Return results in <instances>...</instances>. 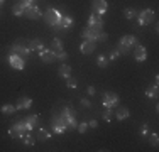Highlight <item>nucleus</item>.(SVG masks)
<instances>
[{
    "label": "nucleus",
    "instance_id": "nucleus-1",
    "mask_svg": "<svg viewBox=\"0 0 159 152\" xmlns=\"http://www.w3.org/2000/svg\"><path fill=\"white\" fill-rule=\"evenodd\" d=\"M76 127H78L76 112L73 110L71 105H64L61 112H54L51 120V128L56 135H63L66 130H76Z\"/></svg>",
    "mask_w": 159,
    "mask_h": 152
},
{
    "label": "nucleus",
    "instance_id": "nucleus-2",
    "mask_svg": "<svg viewBox=\"0 0 159 152\" xmlns=\"http://www.w3.org/2000/svg\"><path fill=\"white\" fill-rule=\"evenodd\" d=\"M63 15H64V14H63V10L56 9V7H48V10L43 14V17H44V22H46L49 27L54 29L56 25L59 24V20H61Z\"/></svg>",
    "mask_w": 159,
    "mask_h": 152
},
{
    "label": "nucleus",
    "instance_id": "nucleus-3",
    "mask_svg": "<svg viewBox=\"0 0 159 152\" xmlns=\"http://www.w3.org/2000/svg\"><path fill=\"white\" fill-rule=\"evenodd\" d=\"M139 44V41H137V37L135 36H124L122 39L119 41V46H117V51L120 52V56H125L130 52V49L134 47V46H137Z\"/></svg>",
    "mask_w": 159,
    "mask_h": 152
},
{
    "label": "nucleus",
    "instance_id": "nucleus-4",
    "mask_svg": "<svg viewBox=\"0 0 159 152\" xmlns=\"http://www.w3.org/2000/svg\"><path fill=\"white\" fill-rule=\"evenodd\" d=\"M10 52H12V54H19L20 58L25 59L32 51L29 49V46H27V42H25L24 39H17L16 42L12 44V47H10Z\"/></svg>",
    "mask_w": 159,
    "mask_h": 152
},
{
    "label": "nucleus",
    "instance_id": "nucleus-5",
    "mask_svg": "<svg viewBox=\"0 0 159 152\" xmlns=\"http://www.w3.org/2000/svg\"><path fill=\"white\" fill-rule=\"evenodd\" d=\"M27 127H25V122L24 120H19V122H16V123L12 125V127L9 128V135L12 137V139H19L20 140L22 137H24L25 134H27Z\"/></svg>",
    "mask_w": 159,
    "mask_h": 152
},
{
    "label": "nucleus",
    "instance_id": "nucleus-6",
    "mask_svg": "<svg viewBox=\"0 0 159 152\" xmlns=\"http://www.w3.org/2000/svg\"><path fill=\"white\" fill-rule=\"evenodd\" d=\"M137 22L141 25H149L151 22H154V19H156V12H154L152 9H144L141 12H137Z\"/></svg>",
    "mask_w": 159,
    "mask_h": 152
},
{
    "label": "nucleus",
    "instance_id": "nucleus-7",
    "mask_svg": "<svg viewBox=\"0 0 159 152\" xmlns=\"http://www.w3.org/2000/svg\"><path fill=\"white\" fill-rule=\"evenodd\" d=\"M7 63L10 64V68H14V69H17V71H22L25 66V59L20 58L19 54H12V52L7 56Z\"/></svg>",
    "mask_w": 159,
    "mask_h": 152
},
{
    "label": "nucleus",
    "instance_id": "nucleus-8",
    "mask_svg": "<svg viewBox=\"0 0 159 152\" xmlns=\"http://www.w3.org/2000/svg\"><path fill=\"white\" fill-rule=\"evenodd\" d=\"M100 32H102V29H93V27H88V25H86V27L81 30V39L83 41H93V42H95Z\"/></svg>",
    "mask_w": 159,
    "mask_h": 152
},
{
    "label": "nucleus",
    "instance_id": "nucleus-9",
    "mask_svg": "<svg viewBox=\"0 0 159 152\" xmlns=\"http://www.w3.org/2000/svg\"><path fill=\"white\" fill-rule=\"evenodd\" d=\"M103 106H108V108H113V106H119V96H117V93H113V91H107V93L103 95Z\"/></svg>",
    "mask_w": 159,
    "mask_h": 152
},
{
    "label": "nucleus",
    "instance_id": "nucleus-10",
    "mask_svg": "<svg viewBox=\"0 0 159 152\" xmlns=\"http://www.w3.org/2000/svg\"><path fill=\"white\" fill-rule=\"evenodd\" d=\"M73 24H75V19L71 17V15L64 14L61 17V20H59V24L54 27V30H70L71 27H73Z\"/></svg>",
    "mask_w": 159,
    "mask_h": 152
},
{
    "label": "nucleus",
    "instance_id": "nucleus-11",
    "mask_svg": "<svg viewBox=\"0 0 159 152\" xmlns=\"http://www.w3.org/2000/svg\"><path fill=\"white\" fill-rule=\"evenodd\" d=\"M108 10V3L107 0H93L92 2V12L97 15H103Z\"/></svg>",
    "mask_w": 159,
    "mask_h": 152
},
{
    "label": "nucleus",
    "instance_id": "nucleus-12",
    "mask_svg": "<svg viewBox=\"0 0 159 152\" xmlns=\"http://www.w3.org/2000/svg\"><path fill=\"white\" fill-rule=\"evenodd\" d=\"M37 54H39V59L43 61V63H46V64H51L52 61H56L54 59V51L49 49V47H43Z\"/></svg>",
    "mask_w": 159,
    "mask_h": 152
},
{
    "label": "nucleus",
    "instance_id": "nucleus-13",
    "mask_svg": "<svg viewBox=\"0 0 159 152\" xmlns=\"http://www.w3.org/2000/svg\"><path fill=\"white\" fill-rule=\"evenodd\" d=\"M103 15H97V14H92L88 17V27H93V29H103Z\"/></svg>",
    "mask_w": 159,
    "mask_h": 152
},
{
    "label": "nucleus",
    "instance_id": "nucleus-14",
    "mask_svg": "<svg viewBox=\"0 0 159 152\" xmlns=\"http://www.w3.org/2000/svg\"><path fill=\"white\" fill-rule=\"evenodd\" d=\"M43 14H44V12H41V9H39L37 5H34V3L29 7V9H25V12H24L25 17H27V19H32V20L41 19V17H43Z\"/></svg>",
    "mask_w": 159,
    "mask_h": 152
},
{
    "label": "nucleus",
    "instance_id": "nucleus-15",
    "mask_svg": "<svg viewBox=\"0 0 159 152\" xmlns=\"http://www.w3.org/2000/svg\"><path fill=\"white\" fill-rule=\"evenodd\" d=\"M146 58H147V49L141 44L134 46V59L137 61V63H144Z\"/></svg>",
    "mask_w": 159,
    "mask_h": 152
},
{
    "label": "nucleus",
    "instance_id": "nucleus-16",
    "mask_svg": "<svg viewBox=\"0 0 159 152\" xmlns=\"http://www.w3.org/2000/svg\"><path fill=\"white\" fill-rule=\"evenodd\" d=\"M25 122V127H27L29 132H32L34 128L39 127V115H36V113H32V115H29L27 118H24Z\"/></svg>",
    "mask_w": 159,
    "mask_h": 152
},
{
    "label": "nucleus",
    "instance_id": "nucleus-17",
    "mask_svg": "<svg viewBox=\"0 0 159 152\" xmlns=\"http://www.w3.org/2000/svg\"><path fill=\"white\" fill-rule=\"evenodd\" d=\"M80 51H81V54H92L95 51V42L93 41H83L80 44Z\"/></svg>",
    "mask_w": 159,
    "mask_h": 152
},
{
    "label": "nucleus",
    "instance_id": "nucleus-18",
    "mask_svg": "<svg viewBox=\"0 0 159 152\" xmlns=\"http://www.w3.org/2000/svg\"><path fill=\"white\" fill-rule=\"evenodd\" d=\"M32 106V100L29 96H20L19 98V101H17V105H16V108L17 110H29Z\"/></svg>",
    "mask_w": 159,
    "mask_h": 152
},
{
    "label": "nucleus",
    "instance_id": "nucleus-19",
    "mask_svg": "<svg viewBox=\"0 0 159 152\" xmlns=\"http://www.w3.org/2000/svg\"><path fill=\"white\" fill-rule=\"evenodd\" d=\"M115 117H117V120H125L130 117V112H129L127 106H119V108L115 110Z\"/></svg>",
    "mask_w": 159,
    "mask_h": 152
},
{
    "label": "nucleus",
    "instance_id": "nucleus-20",
    "mask_svg": "<svg viewBox=\"0 0 159 152\" xmlns=\"http://www.w3.org/2000/svg\"><path fill=\"white\" fill-rule=\"evenodd\" d=\"M43 47H44V44H43V41H41V39H31V41H29V49H31V51L39 52Z\"/></svg>",
    "mask_w": 159,
    "mask_h": 152
},
{
    "label": "nucleus",
    "instance_id": "nucleus-21",
    "mask_svg": "<svg viewBox=\"0 0 159 152\" xmlns=\"http://www.w3.org/2000/svg\"><path fill=\"white\" fill-rule=\"evenodd\" d=\"M51 137H52V134L49 130H46V128H39L37 130V140H41V142H46Z\"/></svg>",
    "mask_w": 159,
    "mask_h": 152
},
{
    "label": "nucleus",
    "instance_id": "nucleus-22",
    "mask_svg": "<svg viewBox=\"0 0 159 152\" xmlns=\"http://www.w3.org/2000/svg\"><path fill=\"white\" fill-rule=\"evenodd\" d=\"M58 73H59V76H61V78H64L66 79L68 76H71V68L68 66V64H61V66H59V69H58Z\"/></svg>",
    "mask_w": 159,
    "mask_h": 152
},
{
    "label": "nucleus",
    "instance_id": "nucleus-23",
    "mask_svg": "<svg viewBox=\"0 0 159 152\" xmlns=\"http://www.w3.org/2000/svg\"><path fill=\"white\" fill-rule=\"evenodd\" d=\"M124 15H125V19H129V20H134L137 17V10L134 7H127V9H124Z\"/></svg>",
    "mask_w": 159,
    "mask_h": 152
},
{
    "label": "nucleus",
    "instance_id": "nucleus-24",
    "mask_svg": "<svg viewBox=\"0 0 159 152\" xmlns=\"http://www.w3.org/2000/svg\"><path fill=\"white\" fill-rule=\"evenodd\" d=\"M16 106H14V105H10V103H5V105H3L2 106V108H0V112H2V113H5V115H14V113H16Z\"/></svg>",
    "mask_w": 159,
    "mask_h": 152
},
{
    "label": "nucleus",
    "instance_id": "nucleus-25",
    "mask_svg": "<svg viewBox=\"0 0 159 152\" xmlns=\"http://www.w3.org/2000/svg\"><path fill=\"white\" fill-rule=\"evenodd\" d=\"M20 140L25 144V145H34V144H36V139H34V135L31 134V132H27V134H25L24 137H22Z\"/></svg>",
    "mask_w": 159,
    "mask_h": 152
},
{
    "label": "nucleus",
    "instance_id": "nucleus-26",
    "mask_svg": "<svg viewBox=\"0 0 159 152\" xmlns=\"http://www.w3.org/2000/svg\"><path fill=\"white\" fill-rule=\"evenodd\" d=\"M24 12H25V9L20 5V3H16V5L12 7V14L16 15V17H22V15H24Z\"/></svg>",
    "mask_w": 159,
    "mask_h": 152
},
{
    "label": "nucleus",
    "instance_id": "nucleus-27",
    "mask_svg": "<svg viewBox=\"0 0 159 152\" xmlns=\"http://www.w3.org/2000/svg\"><path fill=\"white\" fill-rule=\"evenodd\" d=\"M102 117H103L105 122H112V117H113V108H108L105 106V110L102 112Z\"/></svg>",
    "mask_w": 159,
    "mask_h": 152
},
{
    "label": "nucleus",
    "instance_id": "nucleus-28",
    "mask_svg": "<svg viewBox=\"0 0 159 152\" xmlns=\"http://www.w3.org/2000/svg\"><path fill=\"white\" fill-rule=\"evenodd\" d=\"M51 49H52V51H61V49H63V41L59 39V37H54L52 42H51Z\"/></svg>",
    "mask_w": 159,
    "mask_h": 152
},
{
    "label": "nucleus",
    "instance_id": "nucleus-29",
    "mask_svg": "<svg viewBox=\"0 0 159 152\" xmlns=\"http://www.w3.org/2000/svg\"><path fill=\"white\" fill-rule=\"evenodd\" d=\"M146 96L147 98H156L157 96V85L151 86V88H146Z\"/></svg>",
    "mask_w": 159,
    "mask_h": 152
},
{
    "label": "nucleus",
    "instance_id": "nucleus-30",
    "mask_svg": "<svg viewBox=\"0 0 159 152\" xmlns=\"http://www.w3.org/2000/svg\"><path fill=\"white\" fill-rule=\"evenodd\" d=\"M108 61H110V59H108L107 56H98V58H97L98 68H107L108 66Z\"/></svg>",
    "mask_w": 159,
    "mask_h": 152
},
{
    "label": "nucleus",
    "instance_id": "nucleus-31",
    "mask_svg": "<svg viewBox=\"0 0 159 152\" xmlns=\"http://www.w3.org/2000/svg\"><path fill=\"white\" fill-rule=\"evenodd\" d=\"M54 59H58V61H66V59H68V52L64 51V49H61V51H54Z\"/></svg>",
    "mask_w": 159,
    "mask_h": 152
},
{
    "label": "nucleus",
    "instance_id": "nucleus-32",
    "mask_svg": "<svg viewBox=\"0 0 159 152\" xmlns=\"http://www.w3.org/2000/svg\"><path fill=\"white\" fill-rule=\"evenodd\" d=\"M66 86H68V88H76V86H78V79L73 78V76H68V78H66Z\"/></svg>",
    "mask_w": 159,
    "mask_h": 152
},
{
    "label": "nucleus",
    "instance_id": "nucleus-33",
    "mask_svg": "<svg viewBox=\"0 0 159 152\" xmlns=\"http://www.w3.org/2000/svg\"><path fill=\"white\" fill-rule=\"evenodd\" d=\"M76 130L80 132V134H85L86 130H88V122H78V127Z\"/></svg>",
    "mask_w": 159,
    "mask_h": 152
},
{
    "label": "nucleus",
    "instance_id": "nucleus-34",
    "mask_svg": "<svg viewBox=\"0 0 159 152\" xmlns=\"http://www.w3.org/2000/svg\"><path fill=\"white\" fill-rule=\"evenodd\" d=\"M119 56H120V52L117 51V49H112V51L108 52V59H112V61H115L117 58H119Z\"/></svg>",
    "mask_w": 159,
    "mask_h": 152
},
{
    "label": "nucleus",
    "instance_id": "nucleus-35",
    "mask_svg": "<svg viewBox=\"0 0 159 152\" xmlns=\"http://www.w3.org/2000/svg\"><path fill=\"white\" fill-rule=\"evenodd\" d=\"M151 144H152L154 147H157V144H159V135L154 132V134H151Z\"/></svg>",
    "mask_w": 159,
    "mask_h": 152
},
{
    "label": "nucleus",
    "instance_id": "nucleus-36",
    "mask_svg": "<svg viewBox=\"0 0 159 152\" xmlns=\"http://www.w3.org/2000/svg\"><path fill=\"white\" fill-rule=\"evenodd\" d=\"M107 39H108V34H105L103 30H102V32L98 34V37H97V41H100V42H105Z\"/></svg>",
    "mask_w": 159,
    "mask_h": 152
},
{
    "label": "nucleus",
    "instance_id": "nucleus-37",
    "mask_svg": "<svg viewBox=\"0 0 159 152\" xmlns=\"http://www.w3.org/2000/svg\"><path fill=\"white\" fill-rule=\"evenodd\" d=\"M141 135L144 137V139L149 135V127H147V125H142V127H141Z\"/></svg>",
    "mask_w": 159,
    "mask_h": 152
},
{
    "label": "nucleus",
    "instance_id": "nucleus-38",
    "mask_svg": "<svg viewBox=\"0 0 159 152\" xmlns=\"http://www.w3.org/2000/svg\"><path fill=\"white\" fill-rule=\"evenodd\" d=\"M80 103L85 106V108H90V106H92V101H90L88 98H81V101H80Z\"/></svg>",
    "mask_w": 159,
    "mask_h": 152
},
{
    "label": "nucleus",
    "instance_id": "nucleus-39",
    "mask_svg": "<svg viewBox=\"0 0 159 152\" xmlns=\"http://www.w3.org/2000/svg\"><path fill=\"white\" fill-rule=\"evenodd\" d=\"M86 93H88L90 96H95V93H97L95 86H88V88H86Z\"/></svg>",
    "mask_w": 159,
    "mask_h": 152
},
{
    "label": "nucleus",
    "instance_id": "nucleus-40",
    "mask_svg": "<svg viewBox=\"0 0 159 152\" xmlns=\"http://www.w3.org/2000/svg\"><path fill=\"white\" fill-rule=\"evenodd\" d=\"M88 127L97 128V127H98V122H97V120H90V122H88Z\"/></svg>",
    "mask_w": 159,
    "mask_h": 152
},
{
    "label": "nucleus",
    "instance_id": "nucleus-41",
    "mask_svg": "<svg viewBox=\"0 0 159 152\" xmlns=\"http://www.w3.org/2000/svg\"><path fill=\"white\" fill-rule=\"evenodd\" d=\"M3 2H5V0H0V5H2V3H3Z\"/></svg>",
    "mask_w": 159,
    "mask_h": 152
},
{
    "label": "nucleus",
    "instance_id": "nucleus-42",
    "mask_svg": "<svg viewBox=\"0 0 159 152\" xmlns=\"http://www.w3.org/2000/svg\"><path fill=\"white\" fill-rule=\"evenodd\" d=\"M32 2H34V0H32Z\"/></svg>",
    "mask_w": 159,
    "mask_h": 152
}]
</instances>
